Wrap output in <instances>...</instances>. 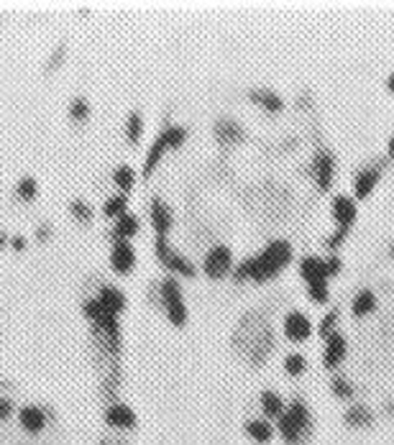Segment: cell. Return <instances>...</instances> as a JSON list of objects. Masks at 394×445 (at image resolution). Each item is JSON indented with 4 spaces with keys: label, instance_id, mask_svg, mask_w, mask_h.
<instances>
[{
    "label": "cell",
    "instance_id": "cell-1",
    "mask_svg": "<svg viewBox=\"0 0 394 445\" xmlns=\"http://www.w3.org/2000/svg\"><path fill=\"white\" fill-rule=\"evenodd\" d=\"M292 246L290 241H284V238H276L272 243H267L261 248L259 253H253L248 259H244L233 269V279L236 282H269V279H274L279 271L292 264Z\"/></svg>",
    "mask_w": 394,
    "mask_h": 445
},
{
    "label": "cell",
    "instance_id": "cell-2",
    "mask_svg": "<svg viewBox=\"0 0 394 445\" xmlns=\"http://www.w3.org/2000/svg\"><path fill=\"white\" fill-rule=\"evenodd\" d=\"M276 430H279V438L287 445H300L305 443L307 435L313 432V415L302 400H292V404L287 407L279 420H276Z\"/></svg>",
    "mask_w": 394,
    "mask_h": 445
},
{
    "label": "cell",
    "instance_id": "cell-3",
    "mask_svg": "<svg viewBox=\"0 0 394 445\" xmlns=\"http://www.w3.org/2000/svg\"><path fill=\"white\" fill-rule=\"evenodd\" d=\"M82 310H85V315H87L90 323L95 325V333L105 341L108 351H111L113 356H118V351H120V325H118V315H113V312L105 310V307H103L100 302H97L95 297H92V299H87V302L82 304Z\"/></svg>",
    "mask_w": 394,
    "mask_h": 445
},
{
    "label": "cell",
    "instance_id": "cell-4",
    "mask_svg": "<svg viewBox=\"0 0 394 445\" xmlns=\"http://www.w3.org/2000/svg\"><path fill=\"white\" fill-rule=\"evenodd\" d=\"M187 141V128L185 126H167L162 134L157 136V141L151 143L146 162H143V177H149L151 171L157 169V164L162 162V156L167 148H179Z\"/></svg>",
    "mask_w": 394,
    "mask_h": 445
},
{
    "label": "cell",
    "instance_id": "cell-5",
    "mask_svg": "<svg viewBox=\"0 0 394 445\" xmlns=\"http://www.w3.org/2000/svg\"><path fill=\"white\" fill-rule=\"evenodd\" d=\"M159 295H162V304L167 310V318H169L171 325L182 327L187 323V304L185 297H182V287L174 276H167L162 284H159Z\"/></svg>",
    "mask_w": 394,
    "mask_h": 445
},
{
    "label": "cell",
    "instance_id": "cell-6",
    "mask_svg": "<svg viewBox=\"0 0 394 445\" xmlns=\"http://www.w3.org/2000/svg\"><path fill=\"white\" fill-rule=\"evenodd\" d=\"M154 251H157V259L162 261L164 267L169 269L171 274L177 276H195L197 274V269H195V264L187 256H182L179 251H174L169 246V241H167V236H157V243H154Z\"/></svg>",
    "mask_w": 394,
    "mask_h": 445
},
{
    "label": "cell",
    "instance_id": "cell-7",
    "mask_svg": "<svg viewBox=\"0 0 394 445\" xmlns=\"http://www.w3.org/2000/svg\"><path fill=\"white\" fill-rule=\"evenodd\" d=\"M202 271H205L210 279H223L225 274H231L233 271V251L225 243L213 246V248L205 253Z\"/></svg>",
    "mask_w": 394,
    "mask_h": 445
},
{
    "label": "cell",
    "instance_id": "cell-8",
    "mask_svg": "<svg viewBox=\"0 0 394 445\" xmlns=\"http://www.w3.org/2000/svg\"><path fill=\"white\" fill-rule=\"evenodd\" d=\"M282 333L290 343H305L313 335V320L307 318L305 312L292 310L284 315L282 320Z\"/></svg>",
    "mask_w": 394,
    "mask_h": 445
},
{
    "label": "cell",
    "instance_id": "cell-9",
    "mask_svg": "<svg viewBox=\"0 0 394 445\" xmlns=\"http://www.w3.org/2000/svg\"><path fill=\"white\" fill-rule=\"evenodd\" d=\"M381 171H384V164H369V167L356 171V177H353V197L356 200H366L377 190Z\"/></svg>",
    "mask_w": 394,
    "mask_h": 445
},
{
    "label": "cell",
    "instance_id": "cell-10",
    "mask_svg": "<svg viewBox=\"0 0 394 445\" xmlns=\"http://www.w3.org/2000/svg\"><path fill=\"white\" fill-rule=\"evenodd\" d=\"M313 177L320 192H328L335 177V156L330 151H318L313 159Z\"/></svg>",
    "mask_w": 394,
    "mask_h": 445
},
{
    "label": "cell",
    "instance_id": "cell-11",
    "mask_svg": "<svg viewBox=\"0 0 394 445\" xmlns=\"http://www.w3.org/2000/svg\"><path fill=\"white\" fill-rule=\"evenodd\" d=\"M346 353H349V341H346V335L335 330L333 335H328L325 346H323V366L325 369H338L343 364Z\"/></svg>",
    "mask_w": 394,
    "mask_h": 445
},
{
    "label": "cell",
    "instance_id": "cell-12",
    "mask_svg": "<svg viewBox=\"0 0 394 445\" xmlns=\"http://www.w3.org/2000/svg\"><path fill=\"white\" fill-rule=\"evenodd\" d=\"M330 216H333V220L338 222V228L349 230L353 222H356V200L353 197H349V195H335L333 202H330Z\"/></svg>",
    "mask_w": 394,
    "mask_h": 445
},
{
    "label": "cell",
    "instance_id": "cell-13",
    "mask_svg": "<svg viewBox=\"0 0 394 445\" xmlns=\"http://www.w3.org/2000/svg\"><path fill=\"white\" fill-rule=\"evenodd\" d=\"M111 267L115 274H128L136 267V251L128 241H115L111 251Z\"/></svg>",
    "mask_w": 394,
    "mask_h": 445
},
{
    "label": "cell",
    "instance_id": "cell-14",
    "mask_svg": "<svg viewBox=\"0 0 394 445\" xmlns=\"http://www.w3.org/2000/svg\"><path fill=\"white\" fill-rule=\"evenodd\" d=\"M300 276H302V282L310 287V284H318V282H328L330 274H328V261L320 259V256H305V259L300 261Z\"/></svg>",
    "mask_w": 394,
    "mask_h": 445
},
{
    "label": "cell",
    "instance_id": "cell-15",
    "mask_svg": "<svg viewBox=\"0 0 394 445\" xmlns=\"http://www.w3.org/2000/svg\"><path fill=\"white\" fill-rule=\"evenodd\" d=\"M105 423L115 430H131V428H136V412L123 402H113L111 407L105 409Z\"/></svg>",
    "mask_w": 394,
    "mask_h": 445
},
{
    "label": "cell",
    "instance_id": "cell-16",
    "mask_svg": "<svg viewBox=\"0 0 394 445\" xmlns=\"http://www.w3.org/2000/svg\"><path fill=\"white\" fill-rule=\"evenodd\" d=\"M151 225L157 230V236H167L174 225V216H171L169 205L162 200V197H154L151 200Z\"/></svg>",
    "mask_w": 394,
    "mask_h": 445
},
{
    "label": "cell",
    "instance_id": "cell-17",
    "mask_svg": "<svg viewBox=\"0 0 394 445\" xmlns=\"http://www.w3.org/2000/svg\"><path fill=\"white\" fill-rule=\"evenodd\" d=\"M95 299L103 304L108 312H113V315H118V312L126 310V295H123L118 287H113V284H103Z\"/></svg>",
    "mask_w": 394,
    "mask_h": 445
},
{
    "label": "cell",
    "instance_id": "cell-18",
    "mask_svg": "<svg viewBox=\"0 0 394 445\" xmlns=\"http://www.w3.org/2000/svg\"><path fill=\"white\" fill-rule=\"evenodd\" d=\"M18 420H21V428L26 432H31V435H36V432L44 430L46 425V415L41 407H34V404H29V407H23L21 412H18Z\"/></svg>",
    "mask_w": 394,
    "mask_h": 445
},
{
    "label": "cell",
    "instance_id": "cell-19",
    "mask_svg": "<svg viewBox=\"0 0 394 445\" xmlns=\"http://www.w3.org/2000/svg\"><path fill=\"white\" fill-rule=\"evenodd\" d=\"M259 407H261V412H264V417H267V420H279V417L287 412V404H284V400L276 392H272V389L261 392Z\"/></svg>",
    "mask_w": 394,
    "mask_h": 445
},
{
    "label": "cell",
    "instance_id": "cell-20",
    "mask_svg": "<svg viewBox=\"0 0 394 445\" xmlns=\"http://www.w3.org/2000/svg\"><path fill=\"white\" fill-rule=\"evenodd\" d=\"M244 430L253 443H259V445H267L269 440L274 438V428H272V423H269V420H259V417L248 420Z\"/></svg>",
    "mask_w": 394,
    "mask_h": 445
},
{
    "label": "cell",
    "instance_id": "cell-21",
    "mask_svg": "<svg viewBox=\"0 0 394 445\" xmlns=\"http://www.w3.org/2000/svg\"><path fill=\"white\" fill-rule=\"evenodd\" d=\"M139 230H141V220L136 216H131V213H126V216H120L118 220H115L113 241H128V238H134Z\"/></svg>",
    "mask_w": 394,
    "mask_h": 445
},
{
    "label": "cell",
    "instance_id": "cell-22",
    "mask_svg": "<svg viewBox=\"0 0 394 445\" xmlns=\"http://www.w3.org/2000/svg\"><path fill=\"white\" fill-rule=\"evenodd\" d=\"M374 310H377V295H374L372 290L356 292L353 302H351V312H353V318H366V315H372Z\"/></svg>",
    "mask_w": 394,
    "mask_h": 445
},
{
    "label": "cell",
    "instance_id": "cell-23",
    "mask_svg": "<svg viewBox=\"0 0 394 445\" xmlns=\"http://www.w3.org/2000/svg\"><path fill=\"white\" fill-rule=\"evenodd\" d=\"M216 139L223 146H233V143H238L244 139V128L238 126L236 120H220L216 126Z\"/></svg>",
    "mask_w": 394,
    "mask_h": 445
},
{
    "label": "cell",
    "instance_id": "cell-24",
    "mask_svg": "<svg viewBox=\"0 0 394 445\" xmlns=\"http://www.w3.org/2000/svg\"><path fill=\"white\" fill-rule=\"evenodd\" d=\"M251 100L256 105H261L267 113H282V108H284L282 97L276 95V92H269V90H253Z\"/></svg>",
    "mask_w": 394,
    "mask_h": 445
},
{
    "label": "cell",
    "instance_id": "cell-25",
    "mask_svg": "<svg viewBox=\"0 0 394 445\" xmlns=\"http://www.w3.org/2000/svg\"><path fill=\"white\" fill-rule=\"evenodd\" d=\"M372 423H374V415L366 404H353V407L346 412V425H351V428H369Z\"/></svg>",
    "mask_w": 394,
    "mask_h": 445
},
{
    "label": "cell",
    "instance_id": "cell-26",
    "mask_svg": "<svg viewBox=\"0 0 394 445\" xmlns=\"http://www.w3.org/2000/svg\"><path fill=\"white\" fill-rule=\"evenodd\" d=\"M128 197L123 192L120 195H113V197H108V200H105V205H103V216L105 218H115V220H118L120 216H126L128 213Z\"/></svg>",
    "mask_w": 394,
    "mask_h": 445
},
{
    "label": "cell",
    "instance_id": "cell-27",
    "mask_svg": "<svg viewBox=\"0 0 394 445\" xmlns=\"http://www.w3.org/2000/svg\"><path fill=\"white\" fill-rule=\"evenodd\" d=\"M113 182L120 187L123 195L131 192V187L136 185V171L131 169V167H126V164H120V167H115V171H113Z\"/></svg>",
    "mask_w": 394,
    "mask_h": 445
},
{
    "label": "cell",
    "instance_id": "cell-28",
    "mask_svg": "<svg viewBox=\"0 0 394 445\" xmlns=\"http://www.w3.org/2000/svg\"><path fill=\"white\" fill-rule=\"evenodd\" d=\"M141 134H143V118H141V113L134 111L131 115H128V120H126V139H128V143H139V141H141Z\"/></svg>",
    "mask_w": 394,
    "mask_h": 445
},
{
    "label": "cell",
    "instance_id": "cell-29",
    "mask_svg": "<svg viewBox=\"0 0 394 445\" xmlns=\"http://www.w3.org/2000/svg\"><path fill=\"white\" fill-rule=\"evenodd\" d=\"M284 371L290 376H302L307 371V358L302 353H290V356L284 358Z\"/></svg>",
    "mask_w": 394,
    "mask_h": 445
},
{
    "label": "cell",
    "instance_id": "cell-30",
    "mask_svg": "<svg viewBox=\"0 0 394 445\" xmlns=\"http://www.w3.org/2000/svg\"><path fill=\"white\" fill-rule=\"evenodd\" d=\"M36 192H38V185H36V179L34 177H23L18 185H15V195L21 197V200H26V202H31L34 197H36Z\"/></svg>",
    "mask_w": 394,
    "mask_h": 445
},
{
    "label": "cell",
    "instance_id": "cell-31",
    "mask_svg": "<svg viewBox=\"0 0 394 445\" xmlns=\"http://www.w3.org/2000/svg\"><path fill=\"white\" fill-rule=\"evenodd\" d=\"M330 392H333L335 397H338V400H351V397H353V392H356V389H353V384H351L349 379L335 376L333 381H330Z\"/></svg>",
    "mask_w": 394,
    "mask_h": 445
},
{
    "label": "cell",
    "instance_id": "cell-32",
    "mask_svg": "<svg viewBox=\"0 0 394 445\" xmlns=\"http://www.w3.org/2000/svg\"><path fill=\"white\" fill-rule=\"evenodd\" d=\"M307 297H310V302H315V304H325L328 299H330V290H328V282L310 284V287H307Z\"/></svg>",
    "mask_w": 394,
    "mask_h": 445
},
{
    "label": "cell",
    "instance_id": "cell-33",
    "mask_svg": "<svg viewBox=\"0 0 394 445\" xmlns=\"http://www.w3.org/2000/svg\"><path fill=\"white\" fill-rule=\"evenodd\" d=\"M90 115V103L85 97H75L72 105H69V118L72 120H87Z\"/></svg>",
    "mask_w": 394,
    "mask_h": 445
},
{
    "label": "cell",
    "instance_id": "cell-34",
    "mask_svg": "<svg viewBox=\"0 0 394 445\" xmlns=\"http://www.w3.org/2000/svg\"><path fill=\"white\" fill-rule=\"evenodd\" d=\"M69 213H72V216H75V220H80V222L92 220V208H90L85 200H72V205H69Z\"/></svg>",
    "mask_w": 394,
    "mask_h": 445
},
{
    "label": "cell",
    "instance_id": "cell-35",
    "mask_svg": "<svg viewBox=\"0 0 394 445\" xmlns=\"http://www.w3.org/2000/svg\"><path fill=\"white\" fill-rule=\"evenodd\" d=\"M338 315H341L338 310H330V312L325 315V318H323V323L318 325L320 338H328V335H333V333H335V323H338Z\"/></svg>",
    "mask_w": 394,
    "mask_h": 445
},
{
    "label": "cell",
    "instance_id": "cell-36",
    "mask_svg": "<svg viewBox=\"0 0 394 445\" xmlns=\"http://www.w3.org/2000/svg\"><path fill=\"white\" fill-rule=\"evenodd\" d=\"M346 233H349V230L338 228V230H335V233H333V236H330V238H328V241H325V246H328V248H330V251H335V248H338V246H341L343 241H346Z\"/></svg>",
    "mask_w": 394,
    "mask_h": 445
},
{
    "label": "cell",
    "instance_id": "cell-37",
    "mask_svg": "<svg viewBox=\"0 0 394 445\" xmlns=\"http://www.w3.org/2000/svg\"><path fill=\"white\" fill-rule=\"evenodd\" d=\"M328 274L330 276H335L338 271L343 269V261H341V256H328Z\"/></svg>",
    "mask_w": 394,
    "mask_h": 445
},
{
    "label": "cell",
    "instance_id": "cell-38",
    "mask_svg": "<svg viewBox=\"0 0 394 445\" xmlns=\"http://www.w3.org/2000/svg\"><path fill=\"white\" fill-rule=\"evenodd\" d=\"M10 409H13L10 400H0V420H6V417L10 415Z\"/></svg>",
    "mask_w": 394,
    "mask_h": 445
},
{
    "label": "cell",
    "instance_id": "cell-39",
    "mask_svg": "<svg viewBox=\"0 0 394 445\" xmlns=\"http://www.w3.org/2000/svg\"><path fill=\"white\" fill-rule=\"evenodd\" d=\"M49 233H52V225H38V228H36L38 241H49Z\"/></svg>",
    "mask_w": 394,
    "mask_h": 445
},
{
    "label": "cell",
    "instance_id": "cell-40",
    "mask_svg": "<svg viewBox=\"0 0 394 445\" xmlns=\"http://www.w3.org/2000/svg\"><path fill=\"white\" fill-rule=\"evenodd\" d=\"M10 246H13L15 251H23V248H26V238H23V236H15L13 241H10Z\"/></svg>",
    "mask_w": 394,
    "mask_h": 445
},
{
    "label": "cell",
    "instance_id": "cell-41",
    "mask_svg": "<svg viewBox=\"0 0 394 445\" xmlns=\"http://www.w3.org/2000/svg\"><path fill=\"white\" fill-rule=\"evenodd\" d=\"M387 151H389V156L394 159V134H392V139H389V143H387Z\"/></svg>",
    "mask_w": 394,
    "mask_h": 445
},
{
    "label": "cell",
    "instance_id": "cell-42",
    "mask_svg": "<svg viewBox=\"0 0 394 445\" xmlns=\"http://www.w3.org/2000/svg\"><path fill=\"white\" fill-rule=\"evenodd\" d=\"M100 445H126V443H120V440H103Z\"/></svg>",
    "mask_w": 394,
    "mask_h": 445
},
{
    "label": "cell",
    "instance_id": "cell-43",
    "mask_svg": "<svg viewBox=\"0 0 394 445\" xmlns=\"http://www.w3.org/2000/svg\"><path fill=\"white\" fill-rule=\"evenodd\" d=\"M387 87L392 90V92H394V74H389V80H387Z\"/></svg>",
    "mask_w": 394,
    "mask_h": 445
},
{
    "label": "cell",
    "instance_id": "cell-44",
    "mask_svg": "<svg viewBox=\"0 0 394 445\" xmlns=\"http://www.w3.org/2000/svg\"><path fill=\"white\" fill-rule=\"evenodd\" d=\"M6 246V233H0V248Z\"/></svg>",
    "mask_w": 394,
    "mask_h": 445
},
{
    "label": "cell",
    "instance_id": "cell-45",
    "mask_svg": "<svg viewBox=\"0 0 394 445\" xmlns=\"http://www.w3.org/2000/svg\"><path fill=\"white\" fill-rule=\"evenodd\" d=\"M392 253H394V243H392Z\"/></svg>",
    "mask_w": 394,
    "mask_h": 445
}]
</instances>
